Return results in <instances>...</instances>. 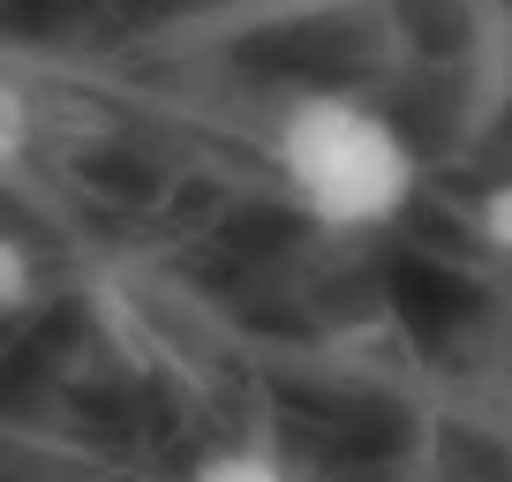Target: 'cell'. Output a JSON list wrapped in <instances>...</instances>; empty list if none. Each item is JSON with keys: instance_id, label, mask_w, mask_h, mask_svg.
<instances>
[{"instance_id": "2", "label": "cell", "mask_w": 512, "mask_h": 482, "mask_svg": "<svg viewBox=\"0 0 512 482\" xmlns=\"http://www.w3.org/2000/svg\"><path fill=\"white\" fill-rule=\"evenodd\" d=\"M189 482H302V475H294L279 452H264V445H219V452L196 460Z\"/></svg>"}, {"instance_id": "4", "label": "cell", "mask_w": 512, "mask_h": 482, "mask_svg": "<svg viewBox=\"0 0 512 482\" xmlns=\"http://www.w3.org/2000/svg\"><path fill=\"white\" fill-rule=\"evenodd\" d=\"M31 302H38V264H31V249H23V241L0 226V324L23 317Z\"/></svg>"}, {"instance_id": "5", "label": "cell", "mask_w": 512, "mask_h": 482, "mask_svg": "<svg viewBox=\"0 0 512 482\" xmlns=\"http://www.w3.org/2000/svg\"><path fill=\"white\" fill-rule=\"evenodd\" d=\"M475 234L490 241L497 257H512V181H490V189H482V204H475Z\"/></svg>"}, {"instance_id": "3", "label": "cell", "mask_w": 512, "mask_h": 482, "mask_svg": "<svg viewBox=\"0 0 512 482\" xmlns=\"http://www.w3.org/2000/svg\"><path fill=\"white\" fill-rule=\"evenodd\" d=\"M31 151H38V106L16 76H0V174H16Z\"/></svg>"}, {"instance_id": "1", "label": "cell", "mask_w": 512, "mask_h": 482, "mask_svg": "<svg viewBox=\"0 0 512 482\" xmlns=\"http://www.w3.org/2000/svg\"><path fill=\"white\" fill-rule=\"evenodd\" d=\"M272 174L324 234H377L415 204L422 159L384 106L354 91H302L272 121Z\"/></svg>"}]
</instances>
